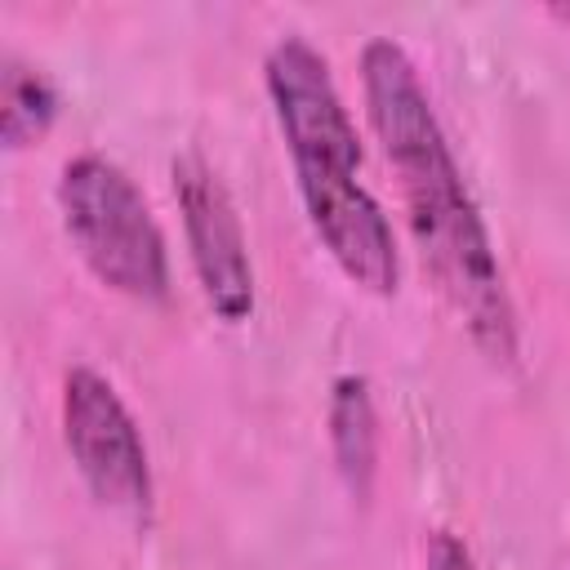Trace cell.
<instances>
[{
	"label": "cell",
	"instance_id": "1",
	"mask_svg": "<svg viewBox=\"0 0 570 570\" xmlns=\"http://www.w3.org/2000/svg\"><path fill=\"white\" fill-rule=\"evenodd\" d=\"M361 94L370 129L392 165L423 272L463 321L468 338L494 365H512L521 352L517 303L432 94L401 40L370 36L361 45Z\"/></svg>",
	"mask_w": 570,
	"mask_h": 570
},
{
	"label": "cell",
	"instance_id": "2",
	"mask_svg": "<svg viewBox=\"0 0 570 570\" xmlns=\"http://www.w3.org/2000/svg\"><path fill=\"white\" fill-rule=\"evenodd\" d=\"M263 85L316 240L352 285L379 298L396 294V232L361 178L356 120L338 94L330 58L307 36L285 31L263 58Z\"/></svg>",
	"mask_w": 570,
	"mask_h": 570
},
{
	"label": "cell",
	"instance_id": "3",
	"mask_svg": "<svg viewBox=\"0 0 570 570\" xmlns=\"http://www.w3.org/2000/svg\"><path fill=\"white\" fill-rule=\"evenodd\" d=\"M58 218L98 285L134 303L169 298V249L142 187L102 151H76L58 169Z\"/></svg>",
	"mask_w": 570,
	"mask_h": 570
},
{
	"label": "cell",
	"instance_id": "4",
	"mask_svg": "<svg viewBox=\"0 0 570 570\" xmlns=\"http://www.w3.org/2000/svg\"><path fill=\"white\" fill-rule=\"evenodd\" d=\"M62 445L98 508L142 521L151 512V454L116 383L94 365L62 374Z\"/></svg>",
	"mask_w": 570,
	"mask_h": 570
},
{
	"label": "cell",
	"instance_id": "5",
	"mask_svg": "<svg viewBox=\"0 0 570 570\" xmlns=\"http://www.w3.org/2000/svg\"><path fill=\"white\" fill-rule=\"evenodd\" d=\"M169 183H174L196 285L218 321L240 325L254 312V263H249L240 209H236L227 183L218 178V169L200 151L174 156Z\"/></svg>",
	"mask_w": 570,
	"mask_h": 570
},
{
	"label": "cell",
	"instance_id": "6",
	"mask_svg": "<svg viewBox=\"0 0 570 570\" xmlns=\"http://www.w3.org/2000/svg\"><path fill=\"white\" fill-rule=\"evenodd\" d=\"M325 436L334 454V472L352 503H370L379 481V410L365 374H338L325 405Z\"/></svg>",
	"mask_w": 570,
	"mask_h": 570
},
{
	"label": "cell",
	"instance_id": "7",
	"mask_svg": "<svg viewBox=\"0 0 570 570\" xmlns=\"http://www.w3.org/2000/svg\"><path fill=\"white\" fill-rule=\"evenodd\" d=\"M58 116V89L53 80L18 58V53H4V71H0V129H4V147L9 151H22L31 147L36 138L49 134Z\"/></svg>",
	"mask_w": 570,
	"mask_h": 570
},
{
	"label": "cell",
	"instance_id": "8",
	"mask_svg": "<svg viewBox=\"0 0 570 570\" xmlns=\"http://www.w3.org/2000/svg\"><path fill=\"white\" fill-rule=\"evenodd\" d=\"M423 570H476V557L454 530H432L423 543Z\"/></svg>",
	"mask_w": 570,
	"mask_h": 570
}]
</instances>
